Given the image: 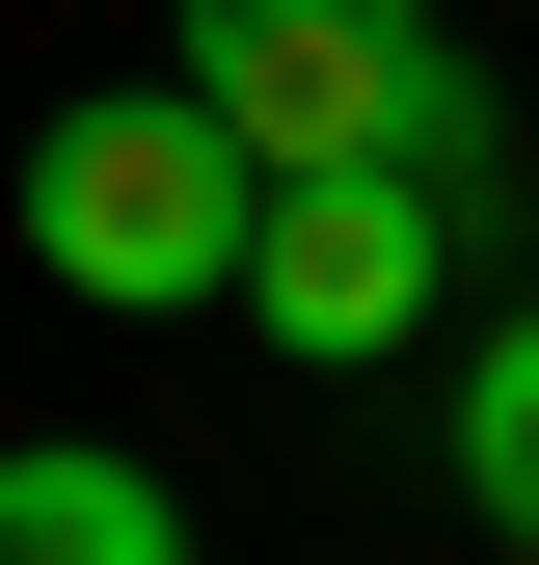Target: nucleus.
Wrapping results in <instances>:
<instances>
[{"label": "nucleus", "mask_w": 539, "mask_h": 565, "mask_svg": "<svg viewBox=\"0 0 539 565\" xmlns=\"http://www.w3.org/2000/svg\"><path fill=\"white\" fill-rule=\"evenodd\" d=\"M243 216H270V162L189 108V54L28 135V269H54V297H108V323H189V297H243Z\"/></svg>", "instance_id": "obj_1"}, {"label": "nucleus", "mask_w": 539, "mask_h": 565, "mask_svg": "<svg viewBox=\"0 0 539 565\" xmlns=\"http://www.w3.org/2000/svg\"><path fill=\"white\" fill-rule=\"evenodd\" d=\"M189 108L243 162H458V28L432 0H189Z\"/></svg>", "instance_id": "obj_2"}, {"label": "nucleus", "mask_w": 539, "mask_h": 565, "mask_svg": "<svg viewBox=\"0 0 539 565\" xmlns=\"http://www.w3.org/2000/svg\"><path fill=\"white\" fill-rule=\"evenodd\" d=\"M432 269H458V243H432V162H270V216H243V323L351 377V350L432 323Z\"/></svg>", "instance_id": "obj_3"}, {"label": "nucleus", "mask_w": 539, "mask_h": 565, "mask_svg": "<svg viewBox=\"0 0 539 565\" xmlns=\"http://www.w3.org/2000/svg\"><path fill=\"white\" fill-rule=\"evenodd\" d=\"M0 565H189V484L108 458V431H28L0 458Z\"/></svg>", "instance_id": "obj_4"}, {"label": "nucleus", "mask_w": 539, "mask_h": 565, "mask_svg": "<svg viewBox=\"0 0 539 565\" xmlns=\"http://www.w3.org/2000/svg\"><path fill=\"white\" fill-rule=\"evenodd\" d=\"M458 512L539 565V323H486V350H458Z\"/></svg>", "instance_id": "obj_5"}]
</instances>
